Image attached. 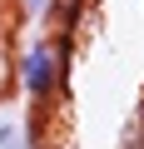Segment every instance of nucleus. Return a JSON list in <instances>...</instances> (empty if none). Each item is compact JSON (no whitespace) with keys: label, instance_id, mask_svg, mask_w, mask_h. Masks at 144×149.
<instances>
[{"label":"nucleus","instance_id":"f257e3e1","mask_svg":"<svg viewBox=\"0 0 144 149\" xmlns=\"http://www.w3.org/2000/svg\"><path fill=\"white\" fill-rule=\"evenodd\" d=\"M70 65H75V50H70L65 30L15 35L10 40V90H15V104H25L35 119L60 109L65 95H70Z\"/></svg>","mask_w":144,"mask_h":149},{"label":"nucleus","instance_id":"f03ea898","mask_svg":"<svg viewBox=\"0 0 144 149\" xmlns=\"http://www.w3.org/2000/svg\"><path fill=\"white\" fill-rule=\"evenodd\" d=\"M0 15H5L10 40L15 35H40V30H65L70 35L75 0H0Z\"/></svg>","mask_w":144,"mask_h":149},{"label":"nucleus","instance_id":"7ed1b4c3","mask_svg":"<svg viewBox=\"0 0 144 149\" xmlns=\"http://www.w3.org/2000/svg\"><path fill=\"white\" fill-rule=\"evenodd\" d=\"M10 85V30H5V15H0V90Z\"/></svg>","mask_w":144,"mask_h":149}]
</instances>
